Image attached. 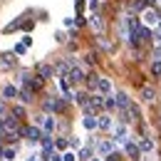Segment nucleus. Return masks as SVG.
Wrapping results in <instances>:
<instances>
[{"label":"nucleus","mask_w":161,"mask_h":161,"mask_svg":"<svg viewBox=\"0 0 161 161\" xmlns=\"http://www.w3.org/2000/svg\"><path fill=\"white\" fill-rule=\"evenodd\" d=\"M82 77H84V75H82L80 67H69V69H67V82H69V84H77V82H82Z\"/></svg>","instance_id":"nucleus-1"},{"label":"nucleus","mask_w":161,"mask_h":161,"mask_svg":"<svg viewBox=\"0 0 161 161\" xmlns=\"http://www.w3.org/2000/svg\"><path fill=\"white\" fill-rule=\"evenodd\" d=\"M159 13H154V10H146V13H144V22H146V25H159Z\"/></svg>","instance_id":"nucleus-2"},{"label":"nucleus","mask_w":161,"mask_h":161,"mask_svg":"<svg viewBox=\"0 0 161 161\" xmlns=\"http://www.w3.org/2000/svg\"><path fill=\"white\" fill-rule=\"evenodd\" d=\"M22 134H27V139H30V141H40V139H42V131L37 129V126H30V129H25Z\"/></svg>","instance_id":"nucleus-3"},{"label":"nucleus","mask_w":161,"mask_h":161,"mask_svg":"<svg viewBox=\"0 0 161 161\" xmlns=\"http://www.w3.org/2000/svg\"><path fill=\"white\" fill-rule=\"evenodd\" d=\"M97 87H99V92H104V94L112 92V82L109 80H97Z\"/></svg>","instance_id":"nucleus-4"},{"label":"nucleus","mask_w":161,"mask_h":161,"mask_svg":"<svg viewBox=\"0 0 161 161\" xmlns=\"http://www.w3.org/2000/svg\"><path fill=\"white\" fill-rule=\"evenodd\" d=\"M42 126H45V131H47V134H50V131H55V119H52V117H45V119H42Z\"/></svg>","instance_id":"nucleus-5"},{"label":"nucleus","mask_w":161,"mask_h":161,"mask_svg":"<svg viewBox=\"0 0 161 161\" xmlns=\"http://www.w3.org/2000/svg\"><path fill=\"white\" fill-rule=\"evenodd\" d=\"M82 124H84V129H94V126H97V119H94L92 114H87V117L82 119Z\"/></svg>","instance_id":"nucleus-6"},{"label":"nucleus","mask_w":161,"mask_h":161,"mask_svg":"<svg viewBox=\"0 0 161 161\" xmlns=\"http://www.w3.org/2000/svg\"><path fill=\"white\" fill-rule=\"evenodd\" d=\"M141 99L151 102V99H154V89H151V87H144V89H141Z\"/></svg>","instance_id":"nucleus-7"},{"label":"nucleus","mask_w":161,"mask_h":161,"mask_svg":"<svg viewBox=\"0 0 161 161\" xmlns=\"http://www.w3.org/2000/svg\"><path fill=\"white\" fill-rule=\"evenodd\" d=\"M112 149H114L112 141H102V144H99V151H102V154H112Z\"/></svg>","instance_id":"nucleus-8"},{"label":"nucleus","mask_w":161,"mask_h":161,"mask_svg":"<svg viewBox=\"0 0 161 161\" xmlns=\"http://www.w3.org/2000/svg\"><path fill=\"white\" fill-rule=\"evenodd\" d=\"M15 154H18L15 149H5V151H0V156H3L5 161H13V159H15Z\"/></svg>","instance_id":"nucleus-9"},{"label":"nucleus","mask_w":161,"mask_h":161,"mask_svg":"<svg viewBox=\"0 0 161 161\" xmlns=\"http://www.w3.org/2000/svg\"><path fill=\"white\" fill-rule=\"evenodd\" d=\"M117 104H119V107H129V97H126V94H124V92H119V94H117Z\"/></svg>","instance_id":"nucleus-10"},{"label":"nucleus","mask_w":161,"mask_h":161,"mask_svg":"<svg viewBox=\"0 0 161 161\" xmlns=\"http://www.w3.org/2000/svg\"><path fill=\"white\" fill-rule=\"evenodd\" d=\"M3 94H5V99H13V97H18V89H15V87H5Z\"/></svg>","instance_id":"nucleus-11"},{"label":"nucleus","mask_w":161,"mask_h":161,"mask_svg":"<svg viewBox=\"0 0 161 161\" xmlns=\"http://www.w3.org/2000/svg\"><path fill=\"white\" fill-rule=\"evenodd\" d=\"M37 69H40V77H50V75H52V67H50V64H40Z\"/></svg>","instance_id":"nucleus-12"},{"label":"nucleus","mask_w":161,"mask_h":161,"mask_svg":"<svg viewBox=\"0 0 161 161\" xmlns=\"http://www.w3.org/2000/svg\"><path fill=\"white\" fill-rule=\"evenodd\" d=\"M97 126H102V129H109V126H112V119H109V117H102V119H97Z\"/></svg>","instance_id":"nucleus-13"},{"label":"nucleus","mask_w":161,"mask_h":161,"mask_svg":"<svg viewBox=\"0 0 161 161\" xmlns=\"http://www.w3.org/2000/svg\"><path fill=\"white\" fill-rule=\"evenodd\" d=\"M0 67H13V55H3V60H0Z\"/></svg>","instance_id":"nucleus-14"},{"label":"nucleus","mask_w":161,"mask_h":161,"mask_svg":"<svg viewBox=\"0 0 161 161\" xmlns=\"http://www.w3.org/2000/svg\"><path fill=\"white\" fill-rule=\"evenodd\" d=\"M89 22H92V27H94V30H102V20H99V15H92V18H89Z\"/></svg>","instance_id":"nucleus-15"},{"label":"nucleus","mask_w":161,"mask_h":161,"mask_svg":"<svg viewBox=\"0 0 161 161\" xmlns=\"http://www.w3.org/2000/svg\"><path fill=\"white\" fill-rule=\"evenodd\" d=\"M80 159H84V161L92 159V149H82V151H80Z\"/></svg>","instance_id":"nucleus-16"},{"label":"nucleus","mask_w":161,"mask_h":161,"mask_svg":"<svg viewBox=\"0 0 161 161\" xmlns=\"http://www.w3.org/2000/svg\"><path fill=\"white\" fill-rule=\"evenodd\" d=\"M126 151H129V154H131V156H136V154H139V149H136V146H134V144H129V141H126Z\"/></svg>","instance_id":"nucleus-17"},{"label":"nucleus","mask_w":161,"mask_h":161,"mask_svg":"<svg viewBox=\"0 0 161 161\" xmlns=\"http://www.w3.org/2000/svg\"><path fill=\"white\" fill-rule=\"evenodd\" d=\"M151 72H154L156 77H161V62H154V67H151Z\"/></svg>","instance_id":"nucleus-18"},{"label":"nucleus","mask_w":161,"mask_h":161,"mask_svg":"<svg viewBox=\"0 0 161 161\" xmlns=\"http://www.w3.org/2000/svg\"><path fill=\"white\" fill-rule=\"evenodd\" d=\"M62 161H77V156L72 151H67V154H62Z\"/></svg>","instance_id":"nucleus-19"},{"label":"nucleus","mask_w":161,"mask_h":161,"mask_svg":"<svg viewBox=\"0 0 161 161\" xmlns=\"http://www.w3.org/2000/svg\"><path fill=\"white\" fill-rule=\"evenodd\" d=\"M141 149H144V151H149V149H151V141L144 139V141H141Z\"/></svg>","instance_id":"nucleus-20"},{"label":"nucleus","mask_w":161,"mask_h":161,"mask_svg":"<svg viewBox=\"0 0 161 161\" xmlns=\"http://www.w3.org/2000/svg\"><path fill=\"white\" fill-rule=\"evenodd\" d=\"M3 112H5V104H3V102H0V114H3Z\"/></svg>","instance_id":"nucleus-21"},{"label":"nucleus","mask_w":161,"mask_h":161,"mask_svg":"<svg viewBox=\"0 0 161 161\" xmlns=\"http://www.w3.org/2000/svg\"><path fill=\"white\" fill-rule=\"evenodd\" d=\"M27 161H40V159H37V156H30V159H27Z\"/></svg>","instance_id":"nucleus-22"},{"label":"nucleus","mask_w":161,"mask_h":161,"mask_svg":"<svg viewBox=\"0 0 161 161\" xmlns=\"http://www.w3.org/2000/svg\"><path fill=\"white\" fill-rule=\"evenodd\" d=\"M89 161H99V159H89Z\"/></svg>","instance_id":"nucleus-23"},{"label":"nucleus","mask_w":161,"mask_h":161,"mask_svg":"<svg viewBox=\"0 0 161 161\" xmlns=\"http://www.w3.org/2000/svg\"><path fill=\"white\" fill-rule=\"evenodd\" d=\"M159 42H161V35H159Z\"/></svg>","instance_id":"nucleus-24"},{"label":"nucleus","mask_w":161,"mask_h":161,"mask_svg":"<svg viewBox=\"0 0 161 161\" xmlns=\"http://www.w3.org/2000/svg\"><path fill=\"white\" fill-rule=\"evenodd\" d=\"M3 161H5V159H3Z\"/></svg>","instance_id":"nucleus-25"},{"label":"nucleus","mask_w":161,"mask_h":161,"mask_svg":"<svg viewBox=\"0 0 161 161\" xmlns=\"http://www.w3.org/2000/svg\"><path fill=\"white\" fill-rule=\"evenodd\" d=\"M159 22H161V20H159Z\"/></svg>","instance_id":"nucleus-26"}]
</instances>
